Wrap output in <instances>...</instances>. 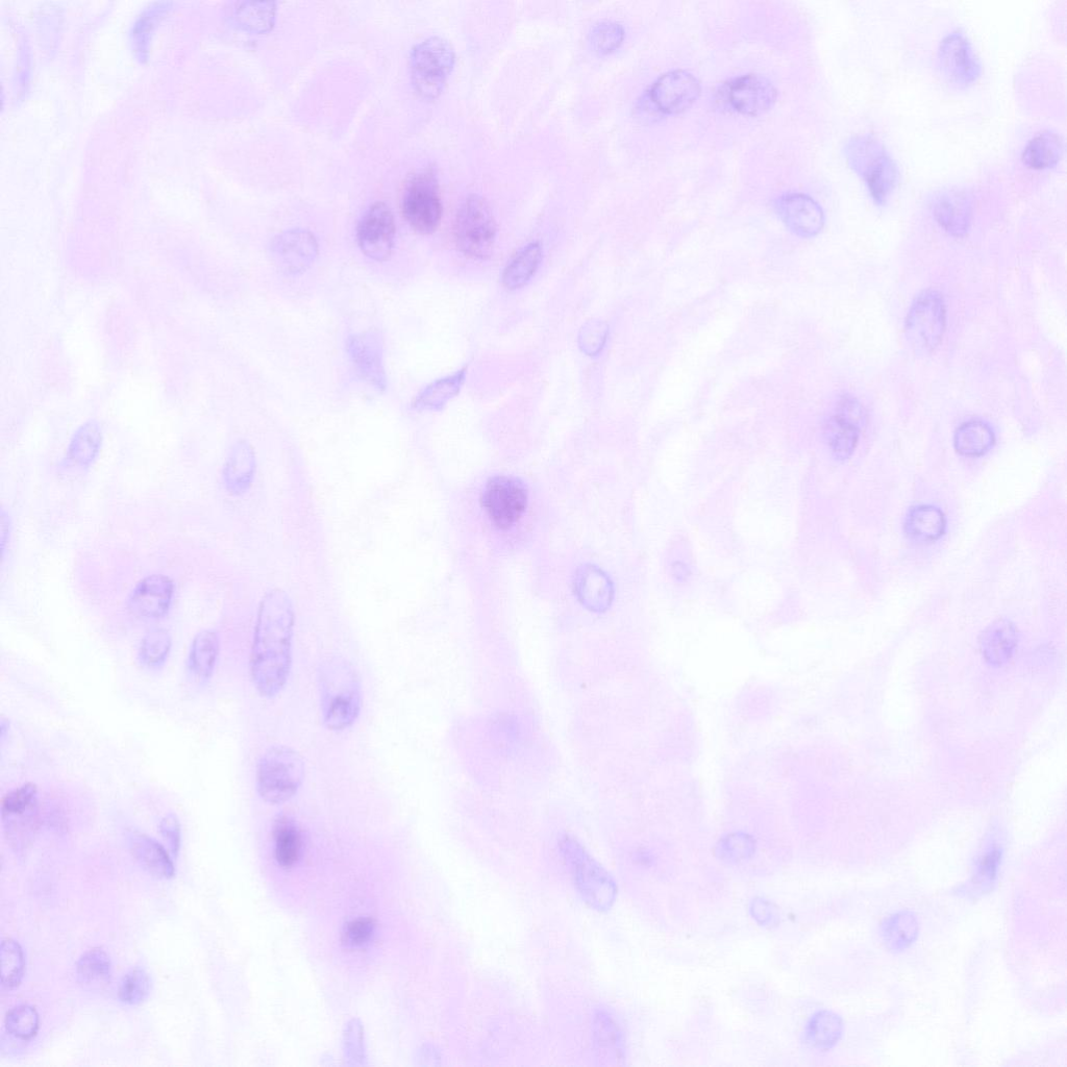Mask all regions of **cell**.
Instances as JSON below:
<instances>
[{
	"label": "cell",
	"instance_id": "cell-1",
	"mask_svg": "<svg viewBox=\"0 0 1067 1067\" xmlns=\"http://www.w3.org/2000/svg\"><path fill=\"white\" fill-rule=\"evenodd\" d=\"M294 612L288 595L270 591L261 603L251 656V674L262 697L274 699L292 667Z\"/></svg>",
	"mask_w": 1067,
	"mask_h": 1067
},
{
	"label": "cell",
	"instance_id": "cell-2",
	"mask_svg": "<svg viewBox=\"0 0 1067 1067\" xmlns=\"http://www.w3.org/2000/svg\"><path fill=\"white\" fill-rule=\"evenodd\" d=\"M322 721L331 731L350 729L362 709V685L356 668L340 657L322 662L318 668Z\"/></svg>",
	"mask_w": 1067,
	"mask_h": 1067
},
{
	"label": "cell",
	"instance_id": "cell-3",
	"mask_svg": "<svg viewBox=\"0 0 1067 1067\" xmlns=\"http://www.w3.org/2000/svg\"><path fill=\"white\" fill-rule=\"evenodd\" d=\"M558 846L583 901L595 911H609L618 895V887L611 874L574 836L561 835Z\"/></svg>",
	"mask_w": 1067,
	"mask_h": 1067
},
{
	"label": "cell",
	"instance_id": "cell-4",
	"mask_svg": "<svg viewBox=\"0 0 1067 1067\" xmlns=\"http://www.w3.org/2000/svg\"><path fill=\"white\" fill-rule=\"evenodd\" d=\"M305 777L306 764L299 753L284 746L272 747L257 765L259 796L270 805L284 804L299 792Z\"/></svg>",
	"mask_w": 1067,
	"mask_h": 1067
},
{
	"label": "cell",
	"instance_id": "cell-5",
	"mask_svg": "<svg viewBox=\"0 0 1067 1067\" xmlns=\"http://www.w3.org/2000/svg\"><path fill=\"white\" fill-rule=\"evenodd\" d=\"M455 61V49L449 40L435 36L416 44L409 61L416 93L426 101L439 97L449 81Z\"/></svg>",
	"mask_w": 1067,
	"mask_h": 1067
},
{
	"label": "cell",
	"instance_id": "cell-6",
	"mask_svg": "<svg viewBox=\"0 0 1067 1067\" xmlns=\"http://www.w3.org/2000/svg\"><path fill=\"white\" fill-rule=\"evenodd\" d=\"M852 168L865 181L877 205H885L899 184V169L884 145L871 137H859L848 147Z\"/></svg>",
	"mask_w": 1067,
	"mask_h": 1067
},
{
	"label": "cell",
	"instance_id": "cell-7",
	"mask_svg": "<svg viewBox=\"0 0 1067 1067\" xmlns=\"http://www.w3.org/2000/svg\"><path fill=\"white\" fill-rule=\"evenodd\" d=\"M496 222L484 197L470 194L460 206L455 220V239L467 257L487 259L493 252Z\"/></svg>",
	"mask_w": 1067,
	"mask_h": 1067
},
{
	"label": "cell",
	"instance_id": "cell-8",
	"mask_svg": "<svg viewBox=\"0 0 1067 1067\" xmlns=\"http://www.w3.org/2000/svg\"><path fill=\"white\" fill-rule=\"evenodd\" d=\"M402 212L419 234L430 235L439 228L443 206L433 170L420 171L409 180L403 194Z\"/></svg>",
	"mask_w": 1067,
	"mask_h": 1067
},
{
	"label": "cell",
	"instance_id": "cell-9",
	"mask_svg": "<svg viewBox=\"0 0 1067 1067\" xmlns=\"http://www.w3.org/2000/svg\"><path fill=\"white\" fill-rule=\"evenodd\" d=\"M946 322L945 301L937 291L918 296L906 320V336L912 350L918 355L932 353L944 336Z\"/></svg>",
	"mask_w": 1067,
	"mask_h": 1067
},
{
	"label": "cell",
	"instance_id": "cell-10",
	"mask_svg": "<svg viewBox=\"0 0 1067 1067\" xmlns=\"http://www.w3.org/2000/svg\"><path fill=\"white\" fill-rule=\"evenodd\" d=\"M485 511L491 523L506 530L524 515L528 494L523 484L510 477H495L485 488L483 495Z\"/></svg>",
	"mask_w": 1067,
	"mask_h": 1067
},
{
	"label": "cell",
	"instance_id": "cell-11",
	"mask_svg": "<svg viewBox=\"0 0 1067 1067\" xmlns=\"http://www.w3.org/2000/svg\"><path fill=\"white\" fill-rule=\"evenodd\" d=\"M396 223L390 207L377 202L358 223L357 241L362 253L377 262L387 261L393 252Z\"/></svg>",
	"mask_w": 1067,
	"mask_h": 1067
},
{
	"label": "cell",
	"instance_id": "cell-12",
	"mask_svg": "<svg viewBox=\"0 0 1067 1067\" xmlns=\"http://www.w3.org/2000/svg\"><path fill=\"white\" fill-rule=\"evenodd\" d=\"M721 93L732 110L753 117L771 110L778 97L774 84L759 74L736 78L726 83Z\"/></svg>",
	"mask_w": 1067,
	"mask_h": 1067
},
{
	"label": "cell",
	"instance_id": "cell-13",
	"mask_svg": "<svg viewBox=\"0 0 1067 1067\" xmlns=\"http://www.w3.org/2000/svg\"><path fill=\"white\" fill-rule=\"evenodd\" d=\"M938 59L942 74L957 88L970 87L981 76V64L972 44L960 32L952 33L942 40Z\"/></svg>",
	"mask_w": 1067,
	"mask_h": 1067
},
{
	"label": "cell",
	"instance_id": "cell-14",
	"mask_svg": "<svg viewBox=\"0 0 1067 1067\" xmlns=\"http://www.w3.org/2000/svg\"><path fill=\"white\" fill-rule=\"evenodd\" d=\"M699 80L688 71L667 72L653 85L650 96L659 111L669 115L684 113L701 95Z\"/></svg>",
	"mask_w": 1067,
	"mask_h": 1067
},
{
	"label": "cell",
	"instance_id": "cell-15",
	"mask_svg": "<svg viewBox=\"0 0 1067 1067\" xmlns=\"http://www.w3.org/2000/svg\"><path fill=\"white\" fill-rule=\"evenodd\" d=\"M3 822L8 836L23 839L32 834L38 824V788L29 783L7 793L2 801Z\"/></svg>",
	"mask_w": 1067,
	"mask_h": 1067
},
{
	"label": "cell",
	"instance_id": "cell-16",
	"mask_svg": "<svg viewBox=\"0 0 1067 1067\" xmlns=\"http://www.w3.org/2000/svg\"><path fill=\"white\" fill-rule=\"evenodd\" d=\"M272 261L286 274L306 271L318 256L315 236L306 230H291L274 239L270 245Z\"/></svg>",
	"mask_w": 1067,
	"mask_h": 1067
},
{
	"label": "cell",
	"instance_id": "cell-17",
	"mask_svg": "<svg viewBox=\"0 0 1067 1067\" xmlns=\"http://www.w3.org/2000/svg\"><path fill=\"white\" fill-rule=\"evenodd\" d=\"M776 209L786 227L798 236L812 238L824 228L825 216L821 206L807 195L786 194L779 198Z\"/></svg>",
	"mask_w": 1067,
	"mask_h": 1067
},
{
	"label": "cell",
	"instance_id": "cell-18",
	"mask_svg": "<svg viewBox=\"0 0 1067 1067\" xmlns=\"http://www.w3.org/2000/svg\"><path fill=\"white\" fill-rule=\"evenodd\" d=\"M175 586L163 575H154L142 580L129 600L133 615L146 620L165 616L170 608Z\"/></svg>",
	"mask_w": 1067,
	"mask_h": 1067
},
{
	"label": "cell",
	"instance_id": "cell-19",
	"mask_svg": "<svg viewBox=\"0 0 1067 1067\" xmlns=\"http://www.w3.org/2000/svg\"><path fill=\"white\" fill-rule=\"evenodd\" d=\"M933 213L941 228L951 235L963 236L971 225V195L961 190L942 192L936 197Z\"/></svg>",
	"mask_w": 1067,
	"mask_h": 1067
},
{
	"label": "cell",
	"instance_id": "cell-20",
	"mask_svg": "<svg viewBox=\"0 0 1067 1067\" xmlns=\"http://www.w3.org/2000/svg\"><path fill=\"white\" fill-rule=\"evenodd\" d=\"M305 847V836L299 824L289 815L279 816L272 830V855L278 866L291 870L302 861Z\"/></svg>",
	"mask_w": 1067,
	"mask_h": 1067
},
{
	"label": "cell",
	"instance_id": "cell-21",
	"mask_svg": "<svg viewBox=\"0 0 1067 1067\" xmlns=\"http://www.w3.org/2000/svg\"><path fill=\"white\" fill-rule=\"evenodd\" d=\"M1017 632L1007 619L991 624L980 638V648L985 660L991 665L1007 663L1016 649Z\"/></svg>",
	"mask_w": 1067,
	"mask_h": 1067
},
{
	"label": "cell",
	"instance_id": "cell-22",
	"mask_svg": "<svg viewBox=\"0 0 1067 1067\" xmlns=\"http://www.w3.org/2000/svg\"><path fill=\"white\" fill-rule=\"evenodd\" d=\"M130 848L134 857L148 873L164 879L175 876V865L169 854L152 837L134 832L130 835Z\"/></svg>",
	"mask_w": 1067,
	"mask_h": 1067
},
{
	"label": "cell",
	"instance_id": "cell-23",
	"mask_svg": "<svg viewBox=\"0 0 1067 1067\" xmlns=\"http://www.w3.org/2000/svg\"><path fill=\"white\" fill-rule=\"evenodd\" d=\"M349 349L362 377L377 388H384L381 347L377 338L372 335L355 336L350 341Z\"/></svg>",
	"mask_w": 1067,
	"mask_h": 1067
},
{
	"label": "cell",
	"instance_id": "cell-24",
	"mask_svg": "<svg viewBox=\"0 0 1067 1067\" xmlns=\"http://www.w3.org/2000/svg\"><path fill=\"white\" fill-rule=\"evenodd\" d=\"M1003 848L996 840L990 841L976 860L975 873L965 892L979 897L989 892L996 883L1002 862Z\"/></svg>",
	"mask_w": 1067,
	"mask_h": 1067
},
{
	"label": "cell",
	"instance_id": "cell-25",
	"mask_svg": "<svg viewBox=\"0 0 1067 1067\" xmlns=\"http://www.w3.org/2000/svg\"><path fill=\"white\" fill-rule=\"evenodd\" d=\"M542 261V246L532 242L519 251L503 272L502 282L506 289L525 287L536 275Z\"/></svg>",
	"mask_w": 1067,
	"mask_h": 1067
},
{
	"label": "cell",
	"instance_id": "cell-26",
	"mask_svg": "<svg viewBox=\"0 0 1067 1067\" xmlns=\"http://www.w3.org/2000/svg\"><path fill=\"white\" fill-rule=\"evenodd\" d=\"M1062 138L1051 131H1045L1029 141L1022 155L1024 164L1035 170L1055 167L1063 156Z\"/></svg>",
	"mask_w": 1067,
	"mask_h": 1067
},
{
	"label": "cell",
	"instance_id": "cell-27",
	"mask_svg": "<svg viewBox=\"0 0 1067 1067\" xmlns=\"http://www.w3.org/2000/svg\"><path fill=\"white\" fill-rule=\"evenodd\" d=\"M946 525V517L938 508L920 506L908 514L905 530L915 540L933 542L944 535Z\"/></svg>",
	"mask_w": 1067,
	"mask_h": 1067
},
{
	"label": "cell",
	"instance_id": "cell-28",
	"mask_svg": "<svg viewBox=\"0 0 1067 1067\" xmlns=\"http://www.w3.org/2000/svg\"><path fill=\"white\" fill-rule=\"evenodd\" d=\"M219 655V638L213 631L198 633L191 644L189 667L192 674L201 681L209 680Z\"/></svg>",
	"mask_w": 1067,
	"mask_h": 1067
},
{
	"label": "cell",
	"instance_id": "cell-29",
	"mask_svg": "<svg viewBox=\"0 0 1067 1067\" xmlns=\"http://www.w3.org/2000/svg\"><path fill=\"white\" fill-rule=\"evenodd\" d=\"M995 440V434L988 425L973 420L957 430L954 444L960 455L975 458L986 454L994 446Z\"/></svg>",
	"mask_w": 1067,
	"mask_h": 1067
},
{
	"label": "cell",
	"instance_id": "cell-30",
	"mask_svg": "<svg viewBox=\"0 0 1067 1067\" xmlns=\"http://www.w3.org/2000/svg\"><path fill=\"white\" fill-rule=\"evenodd\" d=\"M881 935L889 950L900 952L908 949L918 935L916 916L910 911L891 915L883 924Z\"/></svg>",
	"mask_w": 1067,
	"mask_h": 1067
},
{
	"label": "cell",
	"instance_id": "cell-31",
	"mask_svg": "<svg viewBox=\"0 0 1067 1067\" xmlns=\"http://www.w3.org/2000/svg\"><path fill=\"white\" fill-rule=\"evenodd\" d=\"M860 431L837 415L825 421L824 436L833 456L839 461L850 459L856 450Z\"/></svg>",
	"mask_w": 1067,
	"mask_h": 1067
},
{
	"label": "cell",
	"instance_id": "cell-32",
	"mask_svg": "<svg viewBox=\"0 0 1067 1067\" xmlns=\"http://www.w3.org/2000/svg\"><path fill=\"white\" fill-rule=\"evenodd\" d=\"M843 1023L840 1017L831 1011H820L812 1016L806 1037L808 1044L820 1050L833 1048L840 1040Z\"/></svg>",
	"mask_w": 1067,
	"mask_h": 1067
},
{
	"label": "cell",
	"instance_id": "cell-33",
	"mask_svg": "<svg viewBox=\"0 0 1067 1067\" xmlns=\"http://www.w3.org/2000/svg\"><path fill=\"white\" fill-rule=\"evenodd\" d=\"M80 982L89 988L99 989L111 981L112 963L109 955L102 949L86 952L78 963Z\"/></svg>",
	"mask_w": 1067,
	"mask_h": 1067
},
{
	"label": "cell",
	"instance_id": "cell-34",
	"mask_svg": "<svg viewBox=\"0 0 1067 1067\" xmlns=\"http://www.w3.org/2000/svg\"><path fill=\"white\" fill-rule=\"evenodd\" d=\"M255 469L253 452L245 444H239L232 452L225 468V481L228 488L241 492L250 485Z\"/></svg>",
	"mask_w": 1067,
	"mask_h": 1067
},
{
	"label": "cell",
	"instance_id": "cell-35",
	"mask_svg": "<svg viewBox=\"0 0 1067 1067\" xmlns=\"http://www.w3.org/2000/svg\"><path fill=\"white\" fill-rule=\"evenodd\" d=\"M593 1037L595 1045L603 1053L618 1054L624 1045L623 1033L614 1016L608 1011L599 1010L593 1017Z\"/></svg>",
	"mask_w": 1067,
	"mask_h": 1067
},
{
	"label": "cell",
	"instance_id": "cell-36",
	"mask_svg": "<svg viewBox=\"0 0 1067 1067\" xmlns=\"http://www.w3.org/2000/svg\"><path fill=\"white\" fill-rule=\"evenodd\" d=\"M378 926L370 916H357L346 923L341 933L342 945L349 951H365L375 941Z\"/></svg>",
	"mask_w": 1067,
	"mask_h": 1067
},
{
	"label": "cell",
	"instance_id": "cell-37",
	"mask_svg": "<svg viewBox=\"0 0 1067 1067\" xmlns=\"http://www.w3.org/2000/svg\"><path fill=\"white\" fill-rule=\"evenodd\" d=\"M464 381V371L456 375L438 380L428 386L417 397L415 406L424 409H435L450 401L460 391Z\"/></svg>",
	"mask_w": 1067,
	"mask_h": 1067
},
{
	"label": "cell",
	"instance_id": "cell-38",
	"mask_svg": "<svg viewBox=\"0 0 1067 1067\" xmlns=\"http://www.w3.org/2000/svg\"><path fill=\"white\" fill-rule=\"evenodd\" d=\"M171 645V636L166 630L156 629L148 632L141 641L140 661L151 668L162 666L169 656Z\"/></svg>",
	"mask_w": 1067,
	"mask_h": 1067
},
{
	"label": "cell",
	"instance_id": "cell-39",
	"mask_svg": "<svg viewBox=\"0 0 1067 1067\" xmlns=\"http://www.w3.org/2000/svg\"><path fill=\"white\" fill-rule=\"evenodd\" d=\"M101 434L95 427L88 426L80 431L71 442L68 459L73 465L88 467L101 449Z\"/></svg>",
	"mask_w": 1067,
	"mask_h": 1067
},
{
	"label": "cell",
	"instance_id": "cell-40",
	"mask_svg": "<svg viewBox=\"0 0 1067 1067\" xmlns=\"http://www.w3.org/2000/svg\"><path fill=\"white\" fill-rule=\"evenodd\" d=\"M275 3H243L237 10V19L245 29L264 33L274 24Z\"/></svg>",
	"mask_w": 1067,
	"mask_h": 1067
},
{
	"label": "cell",
	"instance_id": "cell-41",
	"mask_svg": "<svg viewBox=\"0 0 1067 1067\" xmlns=\"http://www.w3.org/2000/svg\"><path fill=\"white\" fill-rule=\"evenodd\" d=\"M0 958H2L3 987L13 989L20 984L24 972V956L18 942L10 938L4 939Z\"/></svg>",
	"mask_w": 1067,
	"mask_h": 1067
},
{
	"label": "cell",
	"instance_id": "cell-42",
	"mask_svg": "<svg viewBox=\"0 0 1067 1067\" xmlns=\"http://www.w3.org/2000/svg\"><path fill=\"white\" fill-rule=\"evenodd\" d=\"M6 1028L14 1037L30 1040L37 1035L39 1030L38 1012L29 1005L15 1007L7 1014Z\"/></svg>",
	"mask_w": 1067,
	"mask_h": 1067
},
{
	"label": "cell",
	"instance_id": "cell-43",
	"mask_svg": "<svg viewBox=\"0 0 1067 1067\" xmlns=\"http://www.w3.org/2000/svg\"><path fill=\"white\" fill-rule=\"evenodd\" d=\"M589 37L594 51L601 55H607L614 52L623 43L625 30L622 24L611 20H603L595 24Z\"/></svg>",
	"mask_w": 1067,
	"mask_h": 1067
},
{
	"label": "cell",
	"instance_id": "cell-44",
	"mask_svg": "<svg viewBox=\"0 0 1067 1067\" xmlns=\"http://www.w3.org/2000/svg\"><path fill=\"white\" fill-rule=\"evenodd\" d=\"M151 991V979L141 969H135L123 977L119 989V999L129 1005H139Z\"/></svg>",
	"mask_w": 1067,
	"mask_h": 1067
},
{
	"label": "cell",
	"instance_id": "cell-45",
	"mask_svg": "<svg viewBox=\"0 0 1067 1067\" xmlns=\"http://www.w3.org/2000/svg\"><path fill=\"white\" fill-rule=\"evenodd\" d=\"M835 415L847 421V423L854 426L859 431L866 424V412L864 408L854 399V397L849 395L840 397Z\"/></svg>",
	"mask_w": 1067,
	"mask_h": 1067
},
{
	"label": "cell",
	"instance_id": "cell-46",
	"mask_svg": "<svg viewBox=\"0 0 1067 1067\" xmlns=\"http://www.w3.org/2000/svg\"><path fill=\"white\" fill-rule=\"evenodd\" d=\"M160 832L173 855L181 848V824L176 814L166 815L160 823Z\"/></svg>",
	"mask_w": 1067,
	"mask_h": 1067
},
{
	"label": "cell",
	"instance_id": "cell-47",
	"mask_svg": "<svg viewBox=\"0 0 1067 1067\" xmlns=\"http://www.w3.org/2000/svg\"><path fill=\"white\" fill-rule=\"evenodd\" d=\"M751 913L754 920L764 927H773L779 922V912L773 903L757 898L752 902Z\"/></svg>",
	"mask_w": 1067,
	"mask_h": 1067
}]
</instances>
